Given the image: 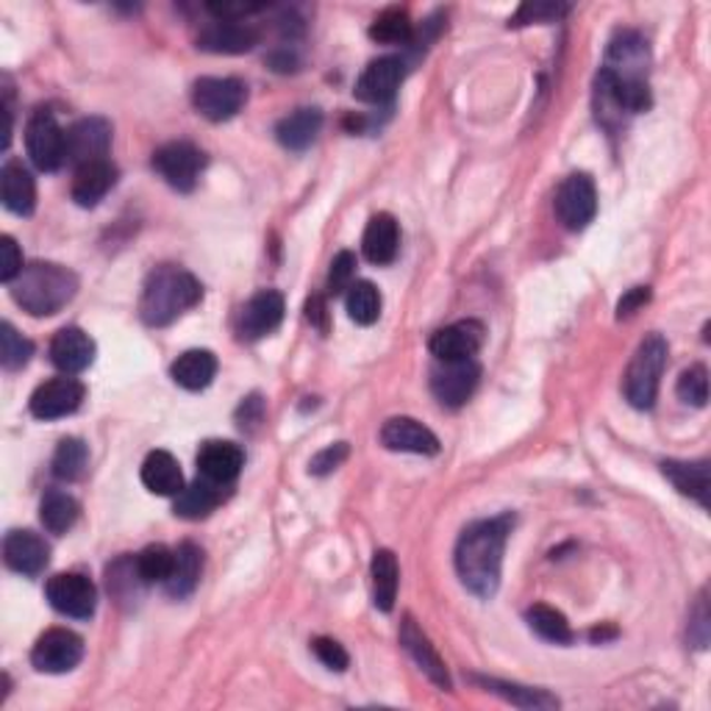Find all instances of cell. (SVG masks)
Wrapping results in <instances>:
<instances>
[{
  "label": "cell",
  "instance_id": "1",
  "mask_svg": "<svg viewBox=\"0 0 711 711\" xmlns=\"http://www.w3.org/2000/svg\"><path fill=\"white\" fill-rule=\"evenodd\" d=\"M511 528H514V517L500 514L492 520L472 522L461 531L453 553L455 572L475 598L489 600L498 592L505 539H509Z\"/></svg>",
  "mask_w": 711,
  "mask_h": 711
},
{
  "label": "cell",
  "instance_id": "2",
  "mask_svg": "<svg viewBox=\"0 0 711 711\" xmlns=\"http://www.w3.org/2000/svg\"><path fill=\"white\" fill-rule=\"evenodd\" d=\"M200 298H203V287L192 272L176 264L156 267L142 287L139 317H142L144 326L164 328L172 320H178L183 311L198 306Z\"/></svg>",
  "mask_w": 711,
  "mask_h": 711
},
{
  "label": "cell",
  "instance_id": "3",
  "mask_svg": "<svg viewBox=\"0 0 711 711\" xmlns=\"http://www.w3.org/2000/svg\"><path fill=\"white\" fill-rule=\"evenodd\" d=\"M14 303L31 317L59 314L78 294V276L53 261H33L22 267L20 276L9 283Z\"/></svg>",
  "mask_w": 711,
  "mask_h": 711
},
{
  "label": "cell",
  "instance_id": "4",
  "mask_svg": "<svg viewBox=\"0 0 711 711\" xmlns=\"http://www.w3.org/2000/svg\"><path fill=\"white\" fill-rule=\"evenodd\" d=\"M667 367V339L661 333H648L639 342L637 353L628 361V370L622 375V389L633 409H650L659 394L661 372Z\"/></svg>",
  "mask_w": 711,
  "mask_h": 711
},
{
  "label": "cell",
  "instance_id": "5",
  "mask_svg": "<svg viewBox=\"0 0 711 711\" xmlns=\"http://www.w3.org/2000/svg\"><path fill=\"white\" fill-rule=\"evenodd\" d=\"M248 87L239 78H198L192 87V103L198 114L211 122H226L242 111Z\"/></svg>",
  "mask_w": 711,
  "mask_h": 711
},
{
  "label": "cell",
  "instance_id": "6",
  "mask_svg": "<svg viewBox=\"0 0 711 711\" xmlns=\"http://www.w3.org/2000/svg\"><path fill=\"white\" fill-rule=\"evenodd\" d=\"M555 217L567 231H583L598 214V192L587 172H572L555 192Z\"/></svg>",
  "mask_w": 711,
  "mask_h": 711
},
{
  "label": "cell",
  "instance_id": "7",
  "mask_svg": "<svg viewBox=\"0 0 711 711\" xmlns=\"http://www.w3.org/2000/svg\"><path fill=\"white\" fill-rule=\"evenodd\" d=\"M44 598L59 614L89 620L94 614V605H98V589L81 572H56L44 583Z\"/></svg>",
  "mask_w": 711,
  "mask_h": 711
},
{
  "label": "cell",
  "instance_id": "8",
  "mask_svg": "<svg viewBox=\"0 0 711 711\" xmlns=\"http://www.w3.org/2000/svg\"><path fill=\"white\" fill-rule=\"evenodd\" d=\"M83 639L70 628H50L37 639L31 650V664L48 675H61L81 664Z\"/></svg>",
  "mask_w": 711,
  "mask_h": 711
},
{
  "label": "cell",
  "instance_id": "9",
  "mask_svg": "<svg viewBox=\"0 0 711 711\" xmlns=\"http://www.w3.org/2000/svg\"><path fill=\"white\" fill-rule=\"evenodd\" d=\"M481 381V367L475 359L437 361L431 370V392L448 409H461Z\"/></svg>",
  "mask_w": 711,
  "mask_h": 711
},
{
  "label": "cell",
  "instance_id": "10",
  "mask_svg": "<svg viewBox=\"0 0 711 711\" xmlns=\"http://www.w3.org/2000/svg\"><path fill=\"white\" fill-rule=\"evenodd\" d=\"M26 150L33 167L42 172L59 170L64 156V131L50 111H33L26 122Z\"/></svg>",
  "mask_w": 711,
  "mask_h": 711
},
{
  "label": "cell",
  "instance_id": "11",
  "mask_svg": "<svg viewBox=\"0 0 711 711\" xmlns=\"http://www.w3.org/2000/svg\"><path fill=\"white\" fill-rule=\"evenodd\" d=\"M203 167V150L192 142H170L153 153V170L178 192H192Z\"/></svg>",
  "mask_w": 711,
  "mask_h": 711
},
{
  "label": "cell",
  "instance_id": "12",
  "mask_svg": "<svg viewBox=\"0 0 711 711\" xmlns=\"http://www.w3.org/2000/svg\"><path fill=\"white\" fill-rule=\"evenodd\" d=\"M111 148V122L103 117H83L64 131V156L72 167L103 161Z\"/></svg>",
  "mask_w": 711,
  "mask_h": 711
},
{
  "label": "cell",
  "instance_id": "13",
  "mask_svg": "<svg viewBox=\"0 0 711 711\" xmlns=\"http://www.w3.org/2000/svg\"><path fill=\"white\" fill-rule=\"evenodd\" d=\"M83 389L81 381L70 375H61V378H50V381L39 383L33 389L31 400H28V409L37 420H59V417L72 414L78 411V405L83 403Z\"/></svg>",
  "mask_w": 711,
  "mask_h": 711
},
{
  "label": "cell",
  "instance_id": "14",
  "mask_svg": "<svg viewBox=\"0 0 711 711\" xmlns=\"http://www.w3.org/2000/svg\"><path fill=\"white\" fill-rule=\"evenodd\" d=\"M403 76V59H398V56H381V59L370 61V64L364 67V72H361L359 81H356L353 92L361 103H389V100L394 98V92L400 89Z\"/></svg>",
  "mask_w": 711,
  "mask_h": 711
},
{
  "label": "cell",
  "instance_id": "15",
  "mask_svg": "<svg viewBox=\"0 0 711 711\" xmlns=\"http://www.w3.org/2000/svg\"><path fill=\"white\" fill-rule=\"evenodd\" d=\"M483 344V326L478 320H459L439 328L428 342V350L437 361L472 359Z\"/></svg>",
  "mask_w": 711,
  "mask_h": 711
},
{
  "label": "cell",
  "instance_id": "16",
  "mask_svg": "<svg viewBox=\"0 0 711 711\" xmlns=\"http://www.w3.org/2000/svg\"><path fill=\"white\" fill-rule=\"evenodd\" d=\"M283 294L276 289H261L239 311V337L242 339H261L276 331L283 320Z\"/></svg>",
  "mask_w": 711,
  "mask_h": 711
},
{
  "label": "cell",
  "instance_id": "17",
  "mask_svg": "<svg viewBox=\"0 0 711 711\" xmlns=\"http://www.w3.org/2000/svg\"><path fill=\"white\" fill-rule=\"evenodd\" d=\"M381 442L394 453H417V455H437L439 439L428 425H422L414 417H392L383 422Z\"/></svg>",
  "mask_w": 711,
  "mask_h": 711
},
{
  "label": "cell",
  "instance_id": "18",
  "mask_svg": "<svg viewBox=\"0 0 711 711\" xmlns=\"http://www.w3.org/2000/svg\"><path fill=\"white\" fill-rule=\"evenodd\" d=\"M244 467V453L239 444L226 439H209L198 450V475L217 487H231Z\"/></svg>",
  "mask_w": 711,
  "mask_h": 711
},
{
  "label": "cell",
  "instance_id": "19",
  "mask_svg": "<svg viewBox=\"0 0 711 711\" xmlns=\"http://www.w3.org/2000/svg\"><path fill=\"white\" fill-rule=\"evenodd\" d=\"M259 44V31L242 20H214L198 33V48L206 53L239 56Z\"/></svg>",
  "mask_w": 711,
  "mask_h": 711
},
{
  "label": "cell",
  "instance_id": "20",
  "mask_svg": "<svg viewBox=\"0 0 711 711\" xmlns=\"http://www.w3.org/2000/svg\"><path fill=\"white\" fill-rule=\"evenodd\" d=\"M3 561L9 570L26 578H37L48 567L50 548L39 533L33 531H9L3 539Z\"/></svg>",
  "mask_w": 711,
  "mask_h": 711
},
{
  "label": "cell",
  "instance_id": "21",
  "mask_svg": "<svg viewBox=\"0 0 711 711\" xmlns=\"http://www.w3.org/2000/svg\"><path fill=\"white\" fill-rule=\"evenodd\" d=\"M400 644H403L405 653L414 659V664L420 667V670L425 672V675L431 678V681L437 683L439 689L453 687V683H450V672H448V667H444L442 655L437 653V648L431 644V639L425 637V631H422V628L417 625L411 617H403V622H400Z\"/></svg>",
  "mask_w": 711,
  "mask_h": 711
},
{
  "label": "cell",
  "instance_id": "22",
  "mask_svg": "<svg viewBox=\"0 0 711 711\" xmlns=\"http://www.w3.org/2000/svg\"><path fill=\"white\" fill-rule=\"evenodd\" d=\"M50 361L59 367L64 375H78L94 361V342L87 331L70 326L61 328L50 342Z\"/></svg>",
  "mask_w": 711,
  "mask_h": 711
},
{
  "label": "cell",
  "instance_id": "23",
  "mask_svg": "<svg viewBox=\"0 0 711 711\" xmlns=\"http://www.w3.org/2000/svg\"><path fill=\"white\" fill-rule=\"evenodd\" d=\"M0 198L11 214L28 217L37 209V183L22 161H6L0 170Z\"/></svg>",
  "mask_w": 711,
  "mask_h": 711
},
{
  "label": "cell",
  "instance_id": "24",
  "mask_svg": "<svg viewBox=\"0 0 711 711\" xmlns=\"http://www.w3.org/2000/svg\"><path fill=\"white\" fill-rule=\"evenodd\" d=\"M117 167L111 164L109 159L103 161H92V164H83L76 170V178H72V200L83 209H92L98 206L106 194L114 189L117 183Z\"/></svg>",
  "mask_w": 711,
  "mask_h": 711
},
{
  "label": "cell",
  "instance_id": "25",
  "mask_svg": "<svg viewBox=\"0 0 711 711\" xmlns=\"http://www.w3.org/2000/svg\"><path fill=\"white\" fill-rule=\"evenodd\" d=\"M361 250H364V256L372 264H392L394 256H398L400 250L398 220H394L392 214H387V211L370 217V222H367L364 228V237H361Z\"/></svg>",
  "mask_w": 711,
  "mask_h": 711
},
{
  "label": "cell",
  "instance_id": "26",
  "mask_svg": "<svg viewBox=\"0 0 711 711\" xmlns=\"http://www.w3.org/2000/svg\"><path fill=\"white\" fill-rule=\"evenodd\" d=\"M661 472L667 481L687 498L698 500L709 509V461H661Z\"/></svg>",
  "mask_w": 711,
  "mask_h": 711
},
{
  "label": "cell",
  "instance_id": "27",
  "mask_svg": "<svg viewBox=\"0 0 711 711\" xmlns=\"http://www.w3.org/2000/svg\"><path fill=\"white\" fill-rule=\"evenodd\" d=\"M170 375L178 387L189 389V392H200L209 387L217 375V356L211 350H187L178 356L170 367Z\"/></svg>",
  "mask_w": 711,
  "mask_h": 711
},
{
  "label": "cell",
  "instance_id": "28",
  "mask_svg": "<svg viewBox=\"0 0 711 711\" xmlns=\"http://www.w3.org/2000/svg\"><path fill=\"white\" fill-rule=\"evenodd\" d=\"M142 483L148 487V492L161 494V498H176L183 489V475L176 455L167 453V450L148 453V459L142 461Z\"/></svg>",
  "mask_w": 711,
  "mask_h": 711
},
{
  "label": "cell",
  "instance_id": "29",
  "mask_svg": "<svg viewBox=\"0 0 711 711\" xmlns=\"http://www.w3.org/2000/svg\"><path fill=\"white\" fill-rule=\"evenodd\" d=\"M200 572H203V550L192 542H181L176 548L170 578L164 581L167 594H172V598H187V594H192L200 581Z\"/></svg>",
  "mask_w": 711,
  "mask_h": 711
},
{
  "label": "cell",
  "instance_id": "30",
  "mask_svg": "<svg viewBox=\"0 0 711 711\" xmlns=\"http://www.w3.org/2000/svg\"><path fill=\"white\" fill-rule=\"evenodd\" d=\"M322 128V111L303 106V109H294L292 114L283 117L276 126V139L287 150H306L317 139Z\"/></svg>",
  "mask_w": 711,
  "mask_h": 711
},
{
  "label": "cell",
  "instance_id": "31",
  "mask_svg": "<svg viewBox=\"0 0 711 711\" xmlns=\"http://www.w3.org/2000/svg\"><path fill=\"white\" fill-rule=\"evenodd\" d=\"M222 498H226V487H217V483L206 481V478H198V481L189 483V487H183L176 494L172 511L178 517H183V520H203V517H209L222 503Z\"/></svg>",
  "mask_w": 711,
  "mask_h": 711
},
{
  "label": "cell",
  "instance_id": "32",
  "mask_svg": "<svg viewBox=\"0 0 711 711\" xmlns=\"http://www.w3.org/2000/svg\"><path fill=\"white\" fill-rule=\"evenodd\" d=\"M372 575V603L381 611H392L394 600H398V583H400V570L398 559H394L392 550H375L370 564Z\"/></svg>",
  "mask_w": 711,
  "mask_h": 711
},
{
  "label": "cell",
  "instance_id": "33",
  "mask_svg": "<svg viewBox=\"0 0 711 711\" xmlns=\"http://www.w3.org/2000/svg\"><path fill=\"white\" fill-rule=\"evenodd\" d=\"M472 681L481 683L487 692L509 700V703L517 705V709H555V705H559V700H555L550 692H544V689L520 687V683H509V681H498V678H481V675H472Z\"/></svg>",
  "mask_w": 711,
  "mask_h": 711
},
{
  "label": "cell",
  "instance_id": "34",
  "mask_svg": "<svg viewBox=\"0 0 711 711\" xmlns=\"http://www.w3.org/2000/svg\"><path fill=\"white\" fill-rule=\"evenodd\" d=\"M78 511L81 509H78L72 494L61 492V489H50V492L42 498V503H39V520H42L44 531L61 537V533H67L72 525H76Z\"/></svg>",
  "mask_w": 711,
  "mask_h": 711
},
{
  "label": "cell",
  "instance_id": "35",
  "mask_svg": "<svg viewBox=\"0 0 711 711\" xmlns=\"http://www.w3.org/2000/svg\"><path fill=\"white\" fill-rule=\"evenodd\" d=\"M525 620H528V625H531V631L539 633L544 642H553V644H570L572 642L570 622H567V617L561 614L559 609H553V605H544V603L531 605L525 614Z\"/></svg>",
  "mask_w": 711,
  "mask_h": 711
},
{
  "label": "cell",
  "instance_id": "36",
  "mask_svg": "<svg viewBox=\"0 0 711 711\" xmlns=\"http://www.w3.org/2000/svg\"><path fill=\"white\" fill-rule=\"evenodd\" d=\"M370 39L381 44H409L414 39V22L405 9H387L372 20Z\"/></svg>",
  "mask_w": 711,
  "mask_h": 711
},
{
  "label": "cell",
  "instance_id": "37",
  "mask_svg": "<svg viewBox=\"0 0 711 711\" xmlns=\"http://www.w3.org/2000/svg\"><path fill=\"white\" fill-rule=\"evenodd\" d=\"M344 306L356 326H372L381 317V292L372 281H356L344 294Z\"/></svg>",
  "mask_w": 711,
  "mask_h": 711
},
{
  "label": "cell",
  "instance_id": "38",
  "mask_svg": "<svg viewBox=\"0 0 711 711\" xmlns=\"http://www.w3.org/2000/svg\"><path fill=\"white\" fill-rule=\"evenodd\" d=\"M87 461H89V453H87V444H83L81 439L76 437L61 439L59 448H56L53 453V475L67 483L78 481V478L87 472Z\"/></svg>",
  "mask_w": 711,
  "mask_h": 711
},
{
  "label": "cell",
  "instance_id": "39",
  "mask_svg": "<svg viewBox=\"0 0 711 711\" xmlns=\"http://www.w3.org/2000/svg\"><path fill=\"white\" fill-rule=\"evenodd\" d=\"M106 581H109V592L114 594L120 603L122 600H133L139 594V589L148 587L137 570V559H128V555H122V559H117L114 564H109V570H106Z\"/></svg>",
  "mask_w": 711,
  "mask_h": 711
},
{
  "label": "cell",
  "instance_id": "40",
  "mask_svg": "<svg viewBox=\"0 0 711 711\" xmlns=\"http://www.w3.org/2000/svg\"><path fill=\"white\" fill-rule=\"evenodd\" d=\"M31 356H33L31 339L22 337L11 322H3V326H0V364H3V370L9 372L22 370V367L31 361Z\"/></svg>",
  "mask_w": 711,
  "mask_h": 711
},
{
  "label": "cell",
  "instance_id": "41",
  "mask_svg": "<svg viewBox=\"0 0 711 711\" xmlns=\"http://www.w3.org/2000/svg\"><path fill=\"white\" fill-rule=\"evenodd\" d=\"M172 559H176V550H170L167 544H148L142 553L137 555V570L142 575V581L148 583H164L170 578Z\"/></svg>",
  "mask_w": 711,
  "mask_h": 711
},
{
  "label": "cell",
  "instance_id": "42",
  "mask_svg": "<svg viewBox=\"0 0 711 711\" xmlns=\"http://www.w3.org/2000/svg\"><path fill=\"white\" fill-rule=\"evenodd\" d=\"M675 392L687 405L703 409L705 400H709V370H705L703 364H694L689 367V370H683L681 378H678Z\"/></svg>",
  "mask_w": 711,
  "mask_h": 711
},
{
  "label": "cell",
  "instance_id": "43",
  "mask_svg": "<svg viewBox=\"0 0 711 711\" xmlns=\"http://www.w3.org/2000/svg\"><path fill=\"white\" fill-rule=\"evenodd\" d=\"M356 278V256L350 250H339L331 261V270H328V292L342 294L353 287Z\"/></svg>",
  "mask_w": 711,
  "mask_h": 711
},
{
  "label": "cell",
  "instance_id": "44",
  "mask_svg": "<svg viewBox=\"0 0 711 711\" xmlns=\"http://www.w3.org/2000/svg\"><path fill=\"white\" fill-rule=\"evenodd\" d=\"M311 650H314V655L322 661V664L328 667V670H333V672L348 670L350 655H348V650H344L342 644L337 642V639L317 637L314 642H311Z\"/></svg>",
  "mask_w": 711,
  "mask_h": 711
},
{
  "label": "cell",
  "instance_id": "45",
  "mask_svg": "<svg viewBox=\"0 0 711 711\" xmlns=\"http://www.w3.org/2000/svg\"><path fill=\"white\" fill-rule=\"evenodd\" d=\"M567 14V6L559 3H522L520 11L509 20V26H528V22H550Z\"/></svg>",
  "mask_w": 711,
  "mask_h": 711
},
{
  "label": "cell",
  "instance_id": "46",
  "mask_svg": "<svg viewBox=\"0 0 711 711\" xmlns=\"http://www.w3.org/2000/svg\"><path fill=\"white\" fill-rule=\"evenodd\" d=\"M348 453H350L348 442L328 444V448H322L320 453L309 461V472L311 475H328V472H333L337 467H342V461L348 459Z\"/></svg>",
  "mask_w": 711,
  "mask_h": 711
},
{
  "label": "cell",
  "instance_id": "47",
  "mask_svg": "<svg viewBox=\"0 0 711 711\" xmlns=\"http://www.w3.org/2000/svg\"><path fill=\"white\" fill-rule=\"evenodd\" d=\"M689 639H692L694 648L703 650L709 644V600H705V589L698 594V603H694L692 617H689Z\"/></svg>",
  "mask_w": 711,
  "mask_h": 711
},
{
  "label": "cell",
  "instance_id": "48",
  "mask_svg": "<svg viewBox=\"0 0 711 711\" xmlns=\"http://www.w3.org/2000/svg\"><path fill=\"white\" fill-rule=\"evenodd\" d=\"M22 270V253L11 237H0V281L11 283Z\"/></svg>",
  "mask_w": 711,
  "mask_h": 711
},
{
  "label": "cell",
  "instance_id": "49",
  "mask_svg": "<svg viewBox=\"0 0 711 711\" xmlns=\"http://www.w3.org/2000/svg\"><path fill=\"white\" fill-rule=\"evenodd\" d=\"M648 300H650V287L628 289V292L620 298V303H617V320H628V317H633L644 303H648Z\"/></svg>",
  "mask_w": 711,
  "mask_h": 711
},
{
  "label": "cell",
  "instance_id": "50",
  "mask_svg": "<svg viewBox=\"0 0 711 711\" xmlns=\"http://www.w3.org/2000/svg\"><path fill=\"white\" fill-rule=\"evenodd\" d=\"M237 417H239V425H242V428L259 425L261 417H264V403H261L259 394H253V398L244 400V403L239 405Z\"/></svg>",
  "mask_w": 711,
  "mask_h": 711
},
{
  "label": "cell",
  "instance_id": "51",
  "mask_svg": "<svg viewBox=\"0 0 711 711\" xmlns=\"http://www.w3.org/2000/svg\"><path fill=\"white\" fill-rule=\"evenodd\" d=\"M306 317L311 320V326H317L320 331H328V311L322 294H311L309 303H306Z\"/></svg>",
  "mask_w": 711,
  "mask_h": 711
}]
</instances>
